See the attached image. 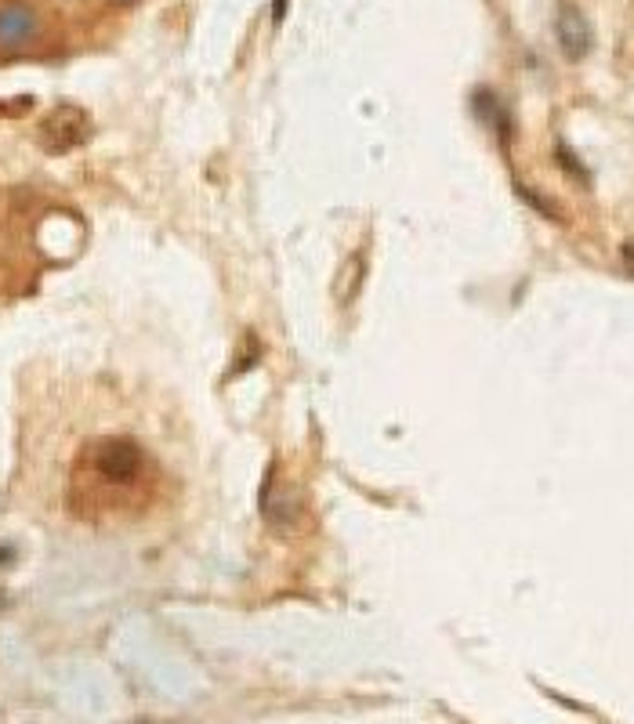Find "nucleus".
<instances>
[{
    "mask_svg": "<svg viewBox=\"0 0 634 724\" xmlns=\"http://www.w3.org/2000/svg\"><path fill=\"white\" fill-rule=\"evenodd\" d=\"M36 30V11L30 4H4L0 8V52H19V47L33 44Z\"/></svg>",
    "mask_w": 634,
    "mask_h": 724,
    "instance_id": "20e7f679",
    "label": "nucleus"
},
{
    "mask_svg": "<svg viewBox=\"0 0 634 724\" xmlns=\"http://www.w3.org/2000/svg\"><path fill=\"white\" fill-rule=\"evenodd\" d=\"M91 139V117L77 106H58L41 123V145L47 153H69Z\"/></svg>",
    "mask_w": 634,
    "mask_h": 724,
    "instance_id": "f03ea898",
    "label": "nucleus"
},
{
    "mask_svg": "<svg viewBox=\"0 0 634 724\" xmlns=\"http://www.w3.org/2000/svg\"><path fill=\"white\" fill-rule=\"evenodd\" d=\"M80 464L109 490H131L145 471V453L134 439H95Z\"/></svg>",
    "mask_w": 634,
    "mask_h": 724,
    "instance_id": "f257e3e1",
    "label": "nucleus"
},
{
    "mask_svg": "<svg viewBox=\"0 0 634 724\" xmlns=\"http://www.w3.org/2000/svg\"><path fill=\"white\" fill-rule=\"evenodd\" d=\"M261 515H265L272 526H294L302 518V501L291 490L287 482H280L276 474H269L265 485H261Z\"/></svg>",
    "mask_w": 634,
    "mask_h": 724,
    "instance_id": "39448f33",
    "label": "nucleus"
},
{
    "mask_svg": "<svg viewBox=\"0 0 634 724\" xmlns=\"http://www.w3.org/2000/svg\"><path fill=\"white\" fill-rule=\"evenodd\" d=\"M113 4H120V8H128V4H139V0H113Z\"/></svg>",
    "mask_w": 634,
    "mask_h": 724,
    "instance_id": "423d86ee",
    "label": "nucleus"
},
{
    "mask_svg": "<svg viewBox=\"0 0 634 724\" xmlns=\"http://www.w3.org/2000/svg\"><path fill=\"white\" fill-rule=\"evenodd\" d=\"M555 36H558V47L569 62H580L588 58L591 44H594V33H591V22L588 15L573 4V0H562L558 4V15H555Z\"/></svg>",
    "mask_w": 634,
    "mask_h": 724,
    "instance_id": "7ed1b4c3",
    "label": "nucleus"
}]
</instances>
